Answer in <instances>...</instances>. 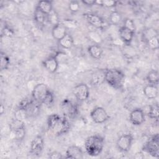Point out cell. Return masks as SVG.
<instances>
[{
  "instance_id": "cell-1",
  "label": "cell",
  "mask_w": 159,
  "mask_h": 159,
  "mask_svg": "<svg viewBox=\"0 0 159 159\" xmlns=\"http://www.w3.org/2000/svg\"><path fill=\"white\" fill-rule=\"evenodd\" d=\"M47 127L50 132L56 136L65 134L70 128V124L67 118L57 114L48 116L47 120Z\"/></svg>"
},
{
  "instance_id": "cell-2",
  "label": "cell",
  "mask_w": 159,
  "mask_h": 159,
  "mask_svg": "<svg viewBox=\"0 0 159 159\" xmlns=\"http://www.w3.org/2000/svg\"><path fill=\"white\" fill-rule=\"evenodd\" d=\"M32 99L39 104L50 106L53 102L54 96L45 84L39 83L32 89Z\"/></svg>"
},
{
  "instance_id": "cell-3",
  "label": "cell",
  "mask_w": 159,
  "mask_h": 159,
  "mask_svg": "<svg viewBox=\"0 0 159 159\" xmlns=\"http://www.w3.org/2000/svg\"><path fill=\"white\" fill-rule=\"evenodd\" d=\"M104 146V139L99 135H93L88 137L84 142V148L86 153L91 157L99 155Z\"/></svg>"
},
{
  "instance_id": "cell-4",
  "label": "cell",
  "mask_w": 159,
  "mask_h": 159,
  "mask_svg": "<svg viewBox=\"0 0 159 159\" xmlns=\"http://www.w3.org/2000/svg\"><path fill=\"white\" fill-rule=\"evenodd\" d=\"M104 80L109 86L116 89L122 88L125 81V75L122 71L115 68H109L104 70Z\"/></svg>"
},
{
  "instance_id": "cell-5",
  "label": "cell",
  "mask_w": 159,
  "mask_h": 159,
  "mask_svg": "<svg viewBox=\"0 0 159 159\" xmlns=\"http://www.w3.org/2000/svg\"><path fill=\"white\" fill-rule=\"evenodd\" d=\"M83 17L89 24L98 29L104 30L109 25L107 21L94 13H85L83 14Z\"/></svg>"
},
{
  "instance_id": "cell-6",
  "label": "cell",
  "mask_w": 159,
  "mask_h": 159,
  "mask_svg": "<svg viewBox=\"0 0 159 159\" xmlns=\"http://www.w3.org/2000/svg\"><path fill=\"white\" fill-rule=\"evenodd\" d=\"M158 134H157L152 136L144 144L142 148L143 151L148 153L154 158L159 157V145H158Z\"/></svg>"
},
{
  "instance_id": "cell-7",
  "label": "cell",
  "mask_w": 159,
  "mask_h": 159,
  "mask_svg": "<svg viewBox=\"0 0 159 159\" xmlns=\"http://www.w3.org/2000/svg\"><path fill=\"white\" fill-rule=\"evenodd\" d=\"M62 113L66 118H73L78 113V107L75 103L68 99H64L60 104Z\"/></svg>"
},
{
  "instance_id": "cell-8",
  "label": "cell",
  "mask_w": 159,
  "mask_h": 159,
  "mask_svg": "<svg viewBox=\"0 0 159 159\" xmlns=\"http://www.w3.org/2000/svg\"><path fill=\"white\" fill-rule=\"evenodd\" d=\"M90 117L93 121L96 124H102L108 120L110 118L106 109L100 106L94 107L91 111Z\"/></svg>"
},
{
  "instance_id": "cell-9",
  "label": "cell",
  "mask_w": 159,
  "mask_h": 159,
  "mask_svg": "<svg viewBox=\"0 0 159 159\" xmlns=\"http://www.w3.org/2000/svg\"><path fill=\"white\" fill-rule=\"evenodd\" d=\"M134 141V137L130 134H125L121 135L117 140L116 146L118 150L122 152H128Z\"/></svg>"
},
{
  "instance_id": "cell-10",
  "label": "cell",
  "mask_w": 159,
  "mask_h": 159,
  "mask_svg": "<svg viewBox=\"0 0 159 159\" xmlns=\"http://www.w3.org/2000/svg\"><path fill=\"white\" fill-rule=\"evenodd\" d=\"M72 93L74 96L80 101H84L89 96V89L85 83H80L73 87Z\"/></svg>"
},
{
  "instance_id": "cell-11",
  "label": "cell",
  "mask_w": 159,
  "mask_h": 159,
  "mask_svg": "<svg viewBox=\"0 0 159 159\" xmlns=\"http://www.w3.org/2000/svg\"><path fill=\"white\" fill-rule=\"evenodd\" d=\"M44 140L41 135L36 136L31 142L30 153L34 156H39L44 149Z\"/></svg>"
},
{
  "instance_id": "cell-12",
  "label": "cell",
  "mask_w": 159,
  "mask_h": 159,
  "mask_svg": "<svg viewBox=\"0 0 159 159\" xmlns=\"http://www.w3.org/2000/svg\"><path fill=\"white\" fill-rule=\"evenodd\" d=\"M129 120L133 125H140L145 120V114L141 108H135L130 112Z\"/></svg>"
},
{
  "instance_id": "cell-13",
  "label": "cell",
  "mask_w": 159,
  "mask_h": 159,
  "mask_svg": "<svg viewBox=\"0 0 159 159\" xmlns=\"http://www.w3.org/2000/svg\"><path fill=\"white\" fill-rule=\"evenodd\" d=\"M10 127L17 139H23L25 135V125L23 120L16 118L10 124Z\"/></svg>"
},
{
  "instance_id": "cell-14",
  "label": "cell",
  "mask_w": 159,
  "mask_h": 159,
  "mask_svg": "<svg viewBox=\"0 0 159 159\" xmlns=\"http://www.w3.org/2000/svg\"><path fill=\"white\" fill-rule=\"evenodd\" d=\"M65 158L81 159L84 158V153L80 147L76 145H71L67 148Z\"/></svg>"
},
{
  "instance_id": "cell-15",
  "label": "cell",
  "mask_w": 159,
  "mask_h": 159,
  "mask_svg": "<svg viewBox=\"0 0 159 159\" xmlns=\"http://www.w3.org/2000/svg\"><path fill=\"white\" fill-rule=\"evenodd\" d=\"M43 67L50 73H55L59 65V62L55 56H50L42 61Z\"/></svg>"
},
{
  "instance_id": "cell-16",
  "label": "cell",
  "mask_w": 159,
  "mask_h": 159,
  "mask_svg": "<svg viewBox=\"0 0 159 159\" xmlns=\"http://www.w3.org/2000/svg\"><path fill=\"white\" fill-rule=\"evenodd\" d=\"M67 34V28L63 23L59 24L53 26L52 29V35L55 40L59 41Z\"/></svg>"
},
{
  "instance_id": "cell-17",
  "label": "cell",
  "mask_w": 159,
  "mask_h": 159,
  "mask_svg": "<svg viewBox=\"0 0 159 159\" xmlns=\"http://www.w3.org/2000/svg\"><path fill=\"white\" fill-rule=\"evenodd\" d=\"M135 32L124 27L123 25L120 27L119 29V35L121 40L127 45H129L134 36Z\"/></svg>"
},
{
  "instance_id": "cell-18",
  "label": "cell",
  "mask_w": 159,
  "mask_h": 159,
  "mask_svg": "<svg viewBox=\"0 0 159 159\" xmlns=\"http://www.w3.org/2000/svg\"><path fill=\"white\" fill-rule=\"evenodd\" d=\"M143 92L144 95L149 99L156 98L158 94V89L157 86L152 84L146 85L143 89Z\"/></svg>"
},
{
  "instance_id": "cell-19",
  "label": "cell",
  "mask_w": 159,
  "mask_h": 159,
  "mask_svg": "<svg viewBox=\"0 0 159 159\" xmlns=\"http://www.w3.org/2000/svg\"><path fill=\"white\" fill-rule=\"evenodd\" d=\"M88 52L89 55L94 59H100L103 53L102 48L98 44L90 45L88 48Z\"/></svg>"
},
{
  "instance_id": "cell-20",
  "label": "cell",
  "mask_w": 159,
  "mask_h": 159,
  "mask_svg": "<svg viewBox=\"0 0 159 159\" xmlns=\"http://www.w3.org/2000/svg\"><path fill=\"white\" fill-rule=\"evenodd\" d=\"M36 7L41 11L45 15H48L53 11V5L51 1L47 0L40 1L38 2Z\"/></svg>"
},
{
  "instance_id": "cell-21",
  "label": "cell",
  "mask_w": 159,
  "mask_h": 159,
  "mask_svg": "<svg viewBox=\"0 0 159 159\" xmlns=\"http://www.w3.org/2000/svg\"><path fill=\"white\" fill-rule=\"evenodd\" d=\"M58 43L62 48L65 49H70L73 46L74 40L72 36L67 33L61 39L58 41Z\"/></svg>"
},
{
  "instance_id": "cell-22",
  "label": "cell",
  "mask_w": 159,
  "mask_h": 159,
  "mask_svg": "<svg viewBox=\"0 0 159 159\" xmlns=\"http://www.w3.org/2000/svg\"><path fill=\"white\" fill-rule=\"evenodd\" d=\"M147 81L148 84L157 85L159 81V75L158 72L155 70H151L148 71L146 76Z\"/></svg>"
},
{
  "instance_id": "cell-23",
  "label": "cell",
  "mask_w": 159,
  "mask_h": 159,
  "mask_svg": "<svg viewBox=\"0 0 159 159\" xmlns=\"http://www.w3.org/2000/svg\"><path fill=\"white\" fill-rule=\"evenodd\" d=\"M34 19L37 24L43 25L45 22L47 20V15L43 13L37 7H35L34 12Z\"/></svg>"
},
{
  "instance_id": "cell-24",
  "label": "cell",
  "mask_w": 159,
  "mask_h": 159,
  "mask_svg": "<svg viewBox=\"0 0 159 159\" xmlns=\"http://www.w3.org/2000/svg\"><path fill=\"white\" fill-rule=\"evenodd\" d=\"M122 20L121 14L117 11H114L111 12L109 16V24L117 25L120 24Z\"/></svg>"
},
{
  "instance_id": "cell-25",
  "label": "cell",
  "mask_w": 159,
  "mask_h": 159,
  "mask_svg": "<svg viewBox=\"0 0 159 159\" xmlns=\"http://www.w3.org/2000/svg\"><path fill=\"white\" fill-rule=\"evenodd\" d=\"M147 116L150 119L158 120L159 117V107L157 104H154L149 106Z\"/></svg>"
},
{
  "instance_id": "cell-26",
  "label": "cell",
  "mask_w": 159,
  "mask_h": 159,
  "mask_svg": "<svg viewBox=\"0 0 159 159\" xmlns=\"http://www.w3.org/2000/svg\"><path fill=\"white\" fill-rule=\"evenodd\" d=\"M47 21L54 26L60 23V18L58 14L57 13L56 11L53 10L50 13L47 15Z\"/></svg>"
},
{
  "instance_id": "cell-27",
  "label": "cell",
  "mask_w": 159,
  "mask_h": 159,
  "mask_svg": "<svg viewBox=\"0 0 159 159\" xmlns=\"http://www.w3.org/2000/svg\"><path fill=\"white\" fill-rule=\"evenodd\" d=\"M147 43L151 49L158 50L159 48V41H158V34L150 37L147 40Z\"/></svg>"
},
{
  "instance_id": "cell-28",
  "label": "cell",
  "mask_w": 159,
  "mask_h": 159,
  "mask_svg": "<svg viewBox=\"0 0 159 159\" xmlns=\"http://www.w3.org/2000/svg\"><path fill=\"white\" fill-rule=\"evenodd\" d=\"M117 1H109V0H104V1H101V0H98L95 1V4L98 5L100 6H103L105 7H114L117 5Z\"/></svg>"
},
{
  "instance_id": "cell-29",
  "label": "cell",
  "mask_w": 159,
  "mask_h": 159,
  "mask_svg": "<svg viewBox=\"0 0 159 159\" xmlns=\"http://www.w3.org/2000/svg\"><path fill=\"white\" fill-rule=\"evenodd\" d=\"M10 64V60L8 56H7L4 53H1V70H6L8 68Z\"/></svg>"
},
{
  "instance_id": "cell-30",
  "label": "cell",
  "mask_w": 159,
  "mask_h": 159,
  "mask_svg": "<svg viewBox=\"0 0 159 159\" xmlns=\"http://www.w3.org/2000/svg\"><path fill=\"white\" fill-rule=\"evenodd\" d=\"M124 27L127 28L128 29L132 30V32H135V25L134 24V22L133 21L132 19L127 18L124 20Z\"/></svg>"
},
{
  "instance_id": "cell-31",
  "label": "cell",
  "mask_w": 159,
  "mask_h": 159,
  "mask_svg": "<svg viewBox=\"0 0 159 159\" xmlns=\"http://www.w3.org/2000/svg\"><path fill=\"white\" fill-rule=\"evenodd\" d=\"M80 3L76 1H71L68 4V9L72 12H76L80 9Z\"/></svg>"
},
{
  "instance_id": "cell-32",
  "label": "cell",
  "mask_w": 159,
  "mask_h": 159,
  "mask_svg": "<svg viewBox=\"0 0 159 159\" xmlns=\"http://www.w3.org/2000/svg\"><path fill=\"white\" fill-rule=\"evenodd\" d=\"M2 34L6 37H10L14 35L13 30L7 25H5L2 29Z\"/></svg>"
},
{
  "instance_id": "cell-33",
  "label": "cell",
  "mask_w": 159,
  "mask_h": 159,
  "mask_svg": "<svg viewBox=\"0 0 159 159\" xmlns=\"http://www.w3.org/2000/svg\"><path fill=\"white\" fill-rule=\"evenodd\" d=\"M48 158L51 159H61L65 157L60 152L57 151H53L48 154Z\"/></svg>"
},
{
  "instance_id": "cell-34",
  "label": "cell",
  "mask_w": 159,
  "mask_h": 159,
  "mask_svg": "<svg viewBox=\"0 0 159 159\" xmlns=\"http://www.w3.org/2000/svg\"><path fill=\"white\" fill-rule=\"evenodd\" d=\"M95 1H93V0H83L81 1L82 3L88 6H91L95 4Z\"/></svg>"
},
{
  "instance_id": "cell-35",
  "label": "cell",
  "mask_w": 159,
  "mask_h": 159,
  "mask_svg": "<svg viewBox=\"0 0 159 159\" xmlns=\"http://www.w3.org/2000/svg\"><path fill=\"white\" fill-rule=\"evenodd\" d=\"M134 157L135 158L140 159V158H144V155H143V153L142 152H139L135 153Z\"/></svg>"
},
{
  "instance_id": "cell-36",
  "label": "cell",
  "mask_w": 159,
  "mask_h": 159,
  "mask_svg": "<svg viewBox=\"0 0 159 159\" xmlns=\"http://www.w3.org/2000/svg\"><path fill=\"white\" fill-rule=\"evenodd\" d=\"M4 112H5V107H4L3 104H1L0 107V114L1 115H2Z\"/></svg>"
}]
</instances>
